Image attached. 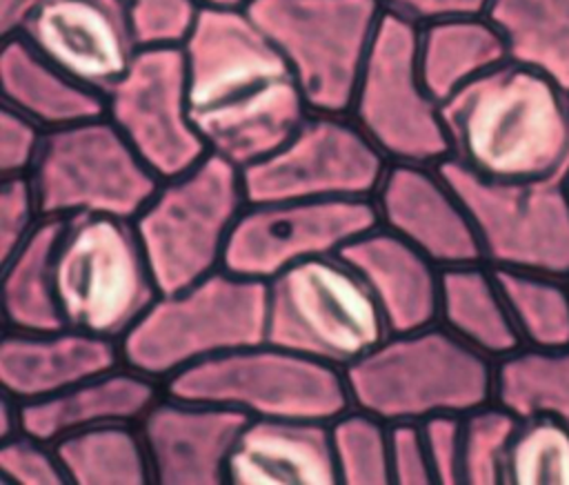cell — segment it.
<instances>
[{
	"mask_svg": "<svg viewBox=\"0 0 569 485\" xmlns=\"http://www.w3.org/2000/svg\"><path fill=\"white\" fill-rule=\"evenodd\" d=\"M182 51L189 113L211 154L247 167L309 116L289 62L244 9L202 7Z\"/></svg>",
	"mask_w": 569,
	"mask_h": 485,
	"instance_id": "obj_1",
	"label": "cell"
},
{
	"mask_svg": "<svg viewBox=\"0 0 569 485\" xmlns=\"http://www.w3.org/2000/svg\"><path fill=\"white\" fill-rule=\"evenodd\" d=\"M449 158L496 182L565 180L569 93L505 60L440 102Z\"/></svg>",
	"mask_w": 569,
	"mask_h": 485,
	"instance_id": "obj_2",
	"label": "cell"
},
{
	"mask_svg": "<svg viewBox=\"0 0 569 485\" xmlns=\"http://www.w3.org/2000/svg\"><path fill=\"white\" fill-rule=\"evenodd\" d=\"M342 374L353 407L387 423L425 420L491 403L496 360L433 323L389 334Z\"/></svg>",
	"mask_w": 569,
	"mask_h": 485,
	"instance_id": "obj_3",
	"label": "cell"
},
{
	"mask_svg": "<svg viewBox=\"0 0 569 485\" xmlns=\"http://www.w3.org/2000/svg\"><path fill=\"white\" fill-rule=\"evenodd\" d=\"M267 283L224 267L198 283L160 294L122 336V363L164 385L213 356L264 343Z\"/></svg>",
	"mask_w": 569,
	"mask_h": 485,
	"instance_id": "obj_4",
	"label": "cell"
},
{
	"mask_svg": "<svg viewBox=\"0 0 569 485\" xmlns=\"http://www.w3.org/2000/svg\"><path fill=\"white\" fill-rule=\"evenodd\" d=\"M247 202L242 167L211 151L180 176L160 180L133 218L160 294L180 291L222 267Z\"/></svg>",
	"mask_w": 569,
	"mask_h": 485,
	"instance_id": "obj_5",
	"label": "cell"
},
{
	"mask_svg": "<svg viewBox=\"0 0 569 485\" xmlns=\"http://www.w3.org/2000/svg\"><path fill=\"white\" fill-rule=\"evenodd\" d=\"M53 287L67 327L118 343L160 296L133 220L102 214L64 218Z\"/></svg>",
	"mask_w": 569,
	"mask_h": 485,
	"instance_id": "obj_6",
	"label": "cell"
},
{
	"mask_svg": "<svg viewBox=\"0 0 569 485\" xmlns=\"http://www.w3.org/2000/svg\"><path fill=\"white\" fill-rule=\"evenodd\" d=\"M389 336L378 303L356 269L327 254L267 280V343L338 369Z\"/></svg>",
	"mask_w": 569,
	"mask_h": 485,
	"instance_id": "obj_7",
	"label": "cell"
},
{
	"mask_svg": "<svg viewBox=\"0 0 569 485\" xmlns=\"http://www.w3.org/2000/svg\"><path fill=\"white\" fill-rule=\"evenodd\" d=\"M162 387L169 396L224 405L249 418L331 423L351 407L342 369L267 340L191 365Z\"/></svg>",
	"mask_w": 569,
	"mask_h": 485,
	"instance_id": "obj_8",
	"label": "cell"
},
{
	"mask_svg": "<svg viewBox=\"0 0 569 485\" xmlns=\"http://www.w3.org/2000/svg\"><path fill=\"white\" fill-rule=\"evenodd\" d=\"M244 11L289 62L309 111L349 113L385 13L378 0H251Z\"/></svg>",
	"mask_w": 569,
	"mask_h": 485,
	"instance_id": "obj_9",
	"label": "cell"
},
{
	"mask_svg": "<svg viewBox=\"0 0 569 485\" xmlns=\"http://www.w3.org/2000/svg\"><path fill=\"white\" fill-rule=\"evenodd\" d=\"M29 178L42 218L102 214L133 220L160 185L107 116L49 129Z\"/></svg>",
	"mask_w": 569,
	"mask_h": 485,
	"instance_id": "obj_10",
	"label": "cell"
},
{
	"mask_svg": "<svg viewBox=\"0 0 569 485\" xmlns=\"http://www.w3.org/2000/svg\"><path fill=\"white\" fill-rule=\"evenodd\" d=\"M418 24L382 13L349 116L389 162L438 165L449 158L440 102L418 67Z\"/></svg>",
	"mask_w": 569,
	"mask_h": 485,
	"instance_id": "obj_11",
	"label": "cell"
},
{
	"mask_svg": "<svg viewBox=\"0 0 569 485\" xmlns=\"http://www.w3.org/2000/svg\"><path fill=\"white\" fill-rule=\"evenodd\" d=\"M436 167L471 218L482 263L569 280V194L562 180L496 182L451 158Z\"/></svg>",
	"mask_w": 569,
	"mask_h": 485,
	"instance_id": "obj_12",
	"label": "cell"
},
{
	"mask_svg": "<svg viewBox=\"0 0 569 485\" xmlns=\"http://www.w3.org/2000/svg\"><path fill=\"white\" fill-rule=\"evenodd\" d=\"M389 160L349 113L309 111L271 154L242 167L249 202L373 198Z\"/></svg>",
	"mask_w": 569,
	"mask_h": 485,
	"instance_id": "obj_13",
	"label": "cell"
},
{
	"mask_svg": "<svg viewBox=\"0 0 569 485\" xmlns=\"http://www.w3.org/2000/svg\"><path fill=\"white\" fill-rule=\"evenodd\" d=\"M104 102V116L160 180L180 176L209 154L189 113L182 47L138 49Z\"/></svg>",
	"mask_w": 569,
	"mask_h": 485,
	"instance_id": "obj_14",
	"label": "cell"
},
{
	"mask_svg": "<svg viewBox=\"0 0 569 485\" xmlns=\"http://www.w3.org/2000/svg\"><path fill=\"white\" fill-rule=\"evenodd\" d=\"M376 225L380 220L371 198L247 202L222 267L267 283L296 263L338 254Z\"/></svg>",
	"mask_w": 569,
	"mask_h": 485,
	"instance_id": "obj_15",
	"label": "cell"
},
{
	"mask_svg": "<svg viewBox=\"0 0 569 485\" xmlns=\"http://www.w3.org/2000/svg\"><path fill=\"white\" fill-rule=\"evenodd\" d=\"M20 36L67 76L102 96L138 53L122 0H44Z\"/></svg>",
	"mask_w": 569,
	"mask_h": 485,
	"instance_id": "obj_16",
	"label": "cell"
},
{
	"mask_svg": "<svg viewBox=\"0 0 569 485\" xmlns=\"http://www.w3.org/2000/svg\"><path fill=\"white\" fill-rule=\"evenodd\" d=\"M371 200L380 225L418 247L440 269L482 263L471 218L436 165L389 162Z\"/></svg>",
	"mask_w": 569,
	"mask_h": 485,
	"instance_id": "obj_17",
	"label": "cell"
},
{
	"mask_svg": "<svg viewBox=\"0 0 569 485\" xmlns=\"http://www.w3.org/2000/svg\"><path fill=\"white\" fill-rule=\"evenodd\" d=\"M249 416L213 403L162 394L138 423L156 485H222Z\"/></svg>",
	"mask_w": 569,
	"mask_h": 485,
	"instance_id": "obj_18",
	"label": "cell"
},
{
	"mask_svg": "<svg viewBox=\"0 0 569 485\" xmlns=\"http://www.w3.org/2000/svg\"><path fill=\"white\" fill-rule=\"evenodd\" d=\"M373 294L389 334L438 323L442 269L418 247L376 225L338 251Z\"/></svg>",
	"mask_w": 569,
	"mask_h": 485,
	"instance_id": "obj_19",
	"label": "cell"
},
{
	"mask_svg": "<svg viewBox=\"0 0 569 485\" xmlns=\"http://www.w3.org/2000/svg\"><path fill=\"white\" fill-rule=\"evenodd\" d=\"M118 365H122L118 340L71 327L7 329L0 343V387L20 403L53 396Z\"/></svg>",
	"mask_w": 569,
	"mask_h": 485,
	"instance_id": "obj_20",
	"label": "cell"
},
{
	"mask_svg": "<svg viewBox=\"0 0 569 485\" xmlns=\"http://www.w3.org/2000/svg\"><path fill=\"white\" fill-rule=\"evenodd\" d=\"M229 485H338L329 423L249 418L229 463Z\"/></svg>",
	"mask_w": 569,
	"mask_h": 485,
	"instance_id": "obj_21",
	"label": "cell"
},
{
	"mask_svg": "<svg viewBox=\"0 0 569 485\" xmlns=\"http://www.w3.org/2000/svg\"><path fill=\"white\" fill-rule=\"evenodd\" d=\"M162 394L160 380L122 363L53 396L20 403L22 432L53 445L82 429L140 423Z\"/></svg>",
	"mask_w": 569,
	"mask_h": 485,
	"instance_id": "obj_22",
	"label": "cell"
},
{
	"mask_svg": "<svg viewBox=\"0 0 569 485\" xmlns=\"http://www.w3.org/2000/svg\"><path fill=\"white\" fill-rule=\"evenodd\" d=\"M2 105L13 107L44 131L104 116V96L80 85L20 33L2 38L0 44Z\"/></svg>",
	"mask_w": 569,
	"mask_h": 485,
	"instance_id": "obj_23",
	"label": "cell"
},
{
	"mask_svg": "<svg viewBox=\"0 0 569 485\" xmlns=\"http://www.w3.org/2000/svg\"><path fill=\"white\" fill-rule=\"evenodd\" d=\"M438 323L491 360L522 347L496 271L487 263L442 269Z\"/></svg>",
	"mask_w": 569,
	"mask_h": 485,
	"instance_id": "obj_24",
	"label": "cell"
},
{
	"mask_svg": "<svg viewBox=\"0 0 569 485\" xmlns=\"http://www.w3.org/2000/svg\"><path fill=\"white\" fill-rule=\"evenodd\" d=\"M505 60V40L487 13L440 18L418 29L420 76L438 102Z\"/></svg>",
	"mask_w": 569,
	"mask_h": 485,
	"instance_id": "obj_25",
	"label": "cell"
},
{
	"mask_svg": "<svg viewBox=\"0 0 569 485\" xmlns=\"http://www.w3.org/2000/svg\"><path fill=\"white\" fill-rule=\"evenodd\" d=\"M64 218H42L2 265L4 329L56 331L67 327L53 287V254Z\"/></svg>",
	"mask_w": 569,
	"mask_h": 485,
	"instance_id": "obj_26",
	"label": "cell"
},
{
	"mask_svg": "<svg viewBox=\"0 0 569 485\" xmlns=\"http://www.w3.org/2000/svg\"><path fill=\"white\" fill-rule=\"evenodd\" d=\"M507 58L536 69L569 93V0H489Z\"/></svg>",
	"mask_w": 569,
	"mask_h": 485,
	"instance_id": "obj_27",
	"label": "cell"
},
{
	"mask_svg": "<svg viewBox=\"0 0 569 485\" xmlns=\"http://www.w3.org/2000/svg\"><path fill=\"white\" fill-rule=\"evenodd\" d=\"M73 485H149L151 467L138 423L82 429L53 443Z\"/></svg>",
	"mask_w": 569,
	"mask_h": 485,
	"instance_id": "obj_28",
	"label": "cell"
},
{
	"mask_svg": "<svg viewBox=\"0 0 569 485\" xmlns=\"http://www.w3.org/2000/svg\"><path fill=\"white\" fill-rule=\"evenodd\" d=\"M493 400L518 418L551 416L569 425V345L520 347L496 360Z\"/></svg>",
	"mask_w": 569,
	"mask_h": 485,
	"instance_id": "obj_29",
	"label": "cell"
},
{
	"mask_svg": "<svg viewBox=\"0 0 569 485\" xmlns=\"http://www.w3.org/2000/svg\"><path fill=\"white\" fill-rule=\"evenodd\" d=\"M493 269V267H491ZM522 347L558 349L569 345V280L493 269Z\"/></svg>",
	"mask_w": 569,
	"mask_h": 485,
	"instance_id": "obj_30",
	"label": "cell"
},
{
	"mask_svg": "<svg viewBox=\"0 0 569 485\" xmlns=\"http://www.w3.org/2000/svg\"><path fill=\"white\" fill-rule=\"evenodd\" d=\"M333 463L342 485H391L389 423L349 407L329 423Z\"/></svg>",
	"mask_w": 569,
	"mask_h": 485,
	"instance_id": "obj_31",
	"label": "cell"
},
{
	"mask_svg": "<svg viewBox=\"0 0 569 485\" xmlns=\"http://www.w3.org/2000/svg\"><path fill=\"white\" fill-rule=\"evenodd\" d=\"M505 485H569V425L551 416L520 418Z\"/></svg>",
	"mask_w": 569,
	"mask_h": 485,
	"instance_id": "obj_32",
	"label": "cell"
},
{
	"mask_svg": "<svg viewBox=\"0 0 569 485\" xmlns=\"http://www.w3.org/2000/svg\"><path fill=\"white\" fill-rule=\"evenodd\" d=\"M518 425L520 418L496 400L462 414V485H505Z\"/></svg>",
	"mask_w": 569,
	"mask_h": 485,
	"instance_id": "obj_33",
	"label": "cell"
},
{
	"mask_svg": "<svg viewBox=\"0 0 569 485\" xmlns=\"http://www.w3.org/2000/svg\"><path fill=\"white\" fill-rule=\"evenodd\" d=\"M138 49L182 47L202 4L200 0H122Z\"/></svg>",
	"mask_w": 569,
	"mask_h": 485,
	"instance_id": "obj_34",
	"label": "cell"
},
{
	"mask_svg": "<svg viewBox=\"0 0 569 485\" xmlns=\"http://www.w3.org/2000/svg\"><path fill=\"white\" fill-rule=\"evenodd\" d=\"M0 476L13 485H64L67 474L56 447L24 432L2 441Z\"/></svg>",
	"mask_w": 569,
	"mask_h": 485,
	"instance_id": "obj_35",
	"label": "cell"
},
{
	"mask_svg": "<svg viewBox=\"0 0 569 485\" xmlns=\"http://www.w3.org/2000/svg\"><path fill=\"white\" fill-rule=\"evenodd\" d=\"M42 220L36 189L29 176H9L0 185V263L31 236Z\"/></svg>",
	"mask_w": 569,
	"mask_h": 485,
	"instance_id": "obj_36",
	"label": "cell"
},
{
	"mask_svg": "<svg viewBox=\"0 0 569 485\" xmlns=\"http://www.w3.org/2000/svg\"><path fill=\"white\" fill-rule=\"evenodd\" d=\"M44 129L9 105L0 107V176H29L40 154Z\"/></svg>",
	"mask_w": 569,
	"mask_h": 485,
	"instance_id": "obj_37",
	"label": "cell"
},
{
	"mask_svg": "<svg viewBox=\"0 0 569 485\" xmlns=\"http://www.w3.org/2000/svg\"><path fill=\"white\" fill-rule=\"evenodd\" d=\"M389 472L393 485H436L420 420L389 423Z\"/></svg>",
	"mask_w": 569,
	"mask_h": 485,
	"instance_id": "obj_38",
	"label": "cell"
},
{
	"mask_svg": "<svg viewBox=\"0 0 569 485\" xmlns=\"http://www.w3.org/2000/svg\"><path fill=\"white\" fill-rule=\"evenodd\" d=\"M422 423L436 485H462V414H436Z\"/></svg>",
	"mask_w": 569,
	"mask_h": 485,
	"instance_id": "obj_39",
	"label": "cell"
},
{
	"mask_svg": "<svg viewBox=\"0 0 569 485\" xmlns=\"http://www.w3.org/2000/svg\"><path fill=\"white\" fill-rule=\"evenodd\" d=\"M385 13H393L413 24H427L451 16L485 13L489 0H378Z\"/></svg>",
	"mask_w": 569,
	"mask_h": 485,
	"instance_id": "obj_40",
	"label": "cell"
},
{
	"mask_svg": "<svg viewBox=\"0 0 569 485\" xmlns=\"http://www.w3.org/2000/svg\"><path fill=\"white\" fill-rule=\"evenodd\" d=\"M44 0H0V40L20 33L24 22Z\"/></svg>",
	"mask_w": 569,
	"mask_h": 485,
	"instance_id": "obj_41",
	"label": "cell"
},
{
	"mask_svg": "<svg viewBox=\"0 0 569 485\" xmlns=\"http://www.w3.org/2000/svg\"><path fill=\"white\" fill-rule=\"evenodd\" d=\"M22 432V416H20V400L9 394L0 398V441H7Z\"/></svg>",
	"mask_w": 569,
	"mask_h": 485,
	"instance_id": "obj_42",
	"label": "cell"
},
{
	"mask_svg": "<svg viewBox=\"0 0 569 485\" xmlns=\"http://www.w3.org/2000/svg\"><path fill=\"white\" fill-rule=\"evenodd\" d=\"M251 0H200L207 9H247Z\"/></svg>",
	"mask_w": 569,
	"mask_h": 485,
	"instance_id": "obj_43",
	"label": "cell"
},
{
	"mask_svg": "<svg viewBox=\"0 0 569 485\" xmlns=\"http://www.w3.org/2000/svg\"><path fill=\"white\" fill-rule=\"evenodd\" d=\"M562 182H565V189H567V194H569V174L565 176V180H562Z\"/></svg>",
	"mask_w": 569,
	"mask_h": 485,
	"instance_id": "obj_44",
	"label": "cell"
}]
</instances>
